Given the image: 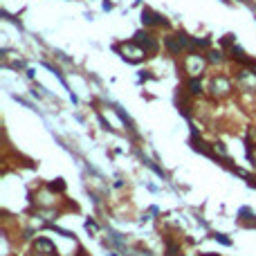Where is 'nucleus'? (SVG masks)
<instances>
[{"mask_svg":"<svg viewBox=\"0 0 256 256\" xmlns=\"http://www.w3.org/2000/svg\"><path fill=\"white\" fill-rule=\"evenodd\" d=\"M216 238H218V240H220V243H222V245H232V240H230V238H227V236H225V234H216Z\"/></svg>","mask_w":256,"mask_h":256,"instance_id":"obj_13","label":"nucleus"},{"mask_svg":"<svg viewBox=\"0 0 256 256\" xmlns=\"http://www.w3.org/2000/svg\"><path fill=\"white\" fill-rule=\"evenodd\" d=\"M166 254L168 256H178V248H176V243H171V240H166Z\"/></svg>","mask_w":256,"mask_h":256,"instance_id":"obj_11","label":"nucleus"},{"mask_svg":"<svg viewBox=\"0 0 256 256\" xmlns=\"http://www.w3.org/2000/svg\"><path fill=\"white\" fill-rule=\"evenodd\" d=\"M117 52L124 54V58H128V61H142V58H146V52L140 48V45L135 43V40H130V43H124V45H117Z\"/></svg>","mask_w":256,"mask_h":256,"instance_id":"obj_2","label":"nucleus"},{"mask_svg":"<svg viewBox=\"0 0 256 256\" xmlns=\"http://www.w3.org/2000/svg\"><path fill=\"white\" fill-rule=\"evenodd\" d=\"M212 90H214V94H227L232 90V84H230V79H225V76H218V79H214L212 81Z\"/></svg>","mask_w":256,"mask_h":256,"instance_id":"obj_6","label":"nucleus"},{"mask_svg":"<svg viewBox=\"0 0 256 256\" xmlns=\"http://www.w3.org/2000/svg\"><path fill=\"white\" fill-rule=\"evenodd\" d=\"M204 66H207V61H204L200 54H189V56H186V72H189L191 76H196L198 72H202Z\"/></svg>","mask_w":256,"mask_h":256,"instance_id":"obj_4","label":"nucleus"},{"mask_svg":"<svg viewBox=\"0 0 256 256\" xmlns=\"http://www.w3.org/2000/svg\"><path fill=\"white\" fill-rule=\"evenodd\" d=\"M164 45H166V50L171 54H180V52H184L186 48H191V38L186 34L166 36V38H164Z\"/></svg>","mask_w":256,"mask_h":256,"instance_id":"obj_1","label":"nucleus"},{"mask_svg":"<svg viewBox=\"0 0 256 256\" xmlns=\"http://www.w3.org/2000/svg\"><path fill=\"white\" fill-rule=\"evenodd\" d=\"M36 250H38V252H43V254H54V252H56V248H54L48 238H36Z\"/></svg>","mask_w":256,"mask_h":256,"instance_id":"obj_7","label":"nucleus"},{"mask_svg":"<svg viewBox=\"0 0 256 256\" xmlns=\"http://www.w3.org/2000/svg\"><path fill=\"white\" fill-rule=\"evenodd\" d=\"M209 61H212V63L222 61V52H220V50H212V52H209Z\"/></svg>","mask_w":256,"mask_h":256,"instance_id":"obj_10","label":"nucleus"},{"mask_svg":"<svg viewBox=\"0 0 256 256\" xmlns=\"http://www.w3.org/2000/svg\"><path fill=\"white\" fill-rule=\"evenodd\" d=\"M189 92L191 94H200V92H202V86H200V81L196 79V76H191V79H189Z\"/></svg>","mask_w":256,"mask_h":256,"instance_id":"obj_8","label":"nucleus"},{"mask_svg":"<svg viewBox=\"0 0 256 256\" xmlns=\"http://www.w3.org/2000/svg\"><path fill=\"white\" fill-rule=\"evenodd\" d=\"M234 38H236L234 34H227L225 38H222V45H232V43H234Z\"/></svg>","mask_w":256,"mask_h":256,"instance_id":"obj_14","label":"nucleus"},{"mask_svg":"<svg viewBox=\"0 0 256 256\" xmlns=\"http://www.w3.org/2000/svg\"><path fill=\"white\" fill-rule=\"evenodd\" d=\"M132 40H135V43L140 45V48L144 50L146 54L158 52V38H153V36H150L148 32H137V34L132 36Z\"/></svg>","mask_w":256,"mask_h":256,"instance_id":"obj_3","label":"nucleus"},{"mask_svg":"<svg viewBox=\"0 0 256 256\" xmlns=\"http://www.w3.org/2000/svg\"><path fill=\"white\" fill-rule=\"evenodd\" d=\"M48 186H50V191H63V189H66V184H63L61 178H58V180H52Z\"/></svg>","mask_w":256,"mask_h":256,"instance_id":"obj_9","label":"nucleus"},{"mask_svg":"<svg viewBox=\"0 0 256 256\" xmlns=\"http://www.w3.org/2000/svg\"><path fill=\"white\" fill-rule=\"evenodd\" d=\"M142 22H144V25H166V18L146 7L144 12H142Z\"/></svg>","mask_w":256,"mask_h":256,"instance_id":"obj_5","label":"nucleus"},{"mask_svg":"<svg viewBox=\"0 0 256 256\" xmlns=\"http://www.w3.org/2000/svg\"><path fill=\"white\" fill-rule=\"evenodd\" d=\"M214 153H218V155H222V158H225L227 155V148L222 144H214Z\"/></svg>","mask_w":256,"mask_h":256,"instance_id":"obj_12","label":"nucleus"}]
</instances>
